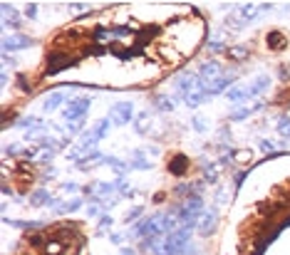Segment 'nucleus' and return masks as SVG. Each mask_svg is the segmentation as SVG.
<instances>
[{"label":"nucleus","mask_w":290,"mask_h":255,"mask_svg":"<svg viewBox=\"0 0 290 255\" xmlns=\"http://www.w3.org/2000/svg\"><path fill=\"white\" fill-rule=\"evenodd\" d=\"M65 62H75L72 57H67L65 52H52V55L47 57V67H45V75H55V72H60V70H65L67 65Z\"/></svg>","instance_id":"nucleus-1"},{"label":"nucleus","mask_w":290,"mask_h":255,"mask_svg":"<svg viewBox=\"0 0 290 255\" xmlns=\"http://www.w3.org/2000/svg\"><path fill=\"white\" fill-rule=\"evenodd\" d=\"M87 109H89V99L80 97V99H72V102H70V107L65 109V116H67V119H80V116H85Z\"/></svg>","instance_id":"nucleus-2"},{"label":"nucleus","mask_w":290,"mask_h":255,"mask_svg":"<svg viewBox=\"0 0 290 255\" xmlns=\"http://www.w3.org/2000/svg\"><path fill=\"white\" fill-rule=\"evenodd\" d=\"M3 45H5V50H23V47H30V45H32V40H30V37H23V35H13V37H5Z\"/></svg>","instance_id":"nucleus-3"},{"label":"nucleus","mask_w":290,"mask_h":255,"mask_svg":"<svg viewBox=\"0 0 290 255\" xmlns=\"http://www.w3.org/2000/svg\"><path fill=\"white\" fill-rule=\"evenodd\" d=\"M112 116L117 119V124H124V121H129V116H132V104H119V107H114L112 109Z\"/></svg>","instance_id":"nucleus-4"},{"label":"nucleus","mask_w":290,"mask_h":255,"mask_svg":"<svg viewBox=\"0 0 290 255\" xmlns=\"http://www.w3.org/2000/svg\"><path fill=\"white\" fill-rule=\"evenodd\" d=\"M107 129H109V121H99V126H94V129H92L94 139H102V137L107 134Z\"/></svg>","instance_id":"nucleus-5"},{"label":"nucleus","mask_w":290,"mask_h":255,"mask_svg":"<svg viewBox=\"0 0 290 255\" xmlns=\"http://www.w3.org/2000/svg\"><path fill=\"white\" fill-rule=\"evenodd\" d=\"M62 99H65V94H62V92H57V94H52V97L47 99V104H45V107H47V109H55Z\"/></svg>","instance_id":"nucleus-6"},{"label":"nucleus","mask_w":290,"mask_h":255,"mask_svg":"<svg viewBox=\"0 0 290 255\" xmlns=\"http://www.w3.org/2000/svg\"><path fill=\"white\" fill-rule=\"evenodd\" d=\"M278 132H280L283 137H290V119H288V116H285V119L278 124Z\"/></svg>","instance_id":"nucleus-7"},{"label":"nucleus","mask_w":290,"mask_h":255,"mask_svg":"<svg viewBox=\"0 0 290 255\" xmlns=\"http://www.w3.org/2000/svg\"><path fill=\"white\" fill-rule=\"evenodd\" d=\"M40 201H47V194H45V191H37V194L32 196V203H35V206H42Z\"/></svg>","instance_id":"nucleus-8"}]
</instances>
